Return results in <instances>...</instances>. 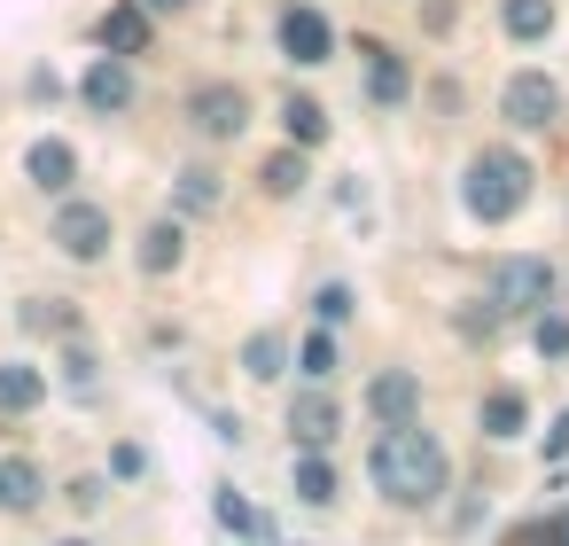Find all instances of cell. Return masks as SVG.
<instances>
[{
  "label": "cell",
  "instance_id": "obj_27",
  "mask_svg": "<svg viewBox=\"0 0 569 546\" xmlns=\"http://www.w3.org/2000/svg\"><path fill=\"white\" fill-rule=\"evenodd\" d=\"M538 351L561 359V351H569V320H538Z\"/></svg>",
  "mask_w": 569,
  "mask_h": 546
},
{
  "label": "cell",
  "instance_id": "obj_8",
  "mask_svg": "<svg viewBox=\"0 0 569 546\" xmlns=\"http://www.w3.org/2000/svg\"><path fill=\"white\" fill-rule=\"evenodd\" d=\"M102 48L110 56H141L149 48V9H141V0H118V9L102 17Z\"/></svg>",
  "mask_w": 569,
  "mask_h": 546
},
{
  "label": "cell",
  "instance_id": "obj_18",
  "mask_svg": "<svg viewBox=\"0 0 569 546\" xmlns=\"http://www.w3.org/2000/svg\"><path fill=\"white\" fill-rule=\"evenodd\" d=\"M297 499H312V507H328V499H336V468H328L320 453H305V460H297Z\"/></svg>",
  "mask_w": 569,
  "mask_h": 546
},
{
  "label": "cell",
  "instance_id": "obj_11",
  "mask_svg": "<svg viewBox=\"0 0 569 546\" xmlns=\"http://www.w3.org/2000/svg\"><path fill=\"white\" fill-rule=\"evenodd\" d=\"M24 172H32V188H71V172H79V157H71V141H40L32 157H24Z\"/></svg>",
  "mask_w": 569,
  "mask_h": 546
},
{
  "label": "cell",
  "instance_id": "obj_20",
  "mask_svg": "<svg viewBox=\"0 0 569 546\" xmlns=\"http://www.w3.org/2000/svg\"><path fill=\"white\" fill-rule=\"evenodd\" d=\"M515 429H522V398L515 390H491L483 398V437H515Z\"/></svg>",
  "mask_w": 569,
  "mask_h": 546
},
{
  "label": "cell",
  "instance_id": "obj_19",
  "mask_svg": "<svg viewBox=\"0 0 569 546\" xmlns=\"http://www.w3.org/2000/svg\"><path fill=\"white\" fill-rule=\"evenodd\" d=\"M305 188V157H297V141L281 149V157H266V196H297Z\"/></svg>",
  "mask_w": 569,
  "mask_h": 546
},
{
  "label": "cell",
  "instance_id": "obj_26",
  "mask_svg": "<svg viewBox=\"0 0 569 546\" xmlns=\"http://www.w3.org/2000/svg\"><path fill=\"white\" fill-rule=\"evenodd\" d=\"M351 305H359V297H351L343 281H328V289H320V320H328V328H336V320H351Z\"/></svg>",
  "mask_w": 569,
  "mask_h": 546
},
{
  "label": "cell",
  "instance_id": "obj_12",
  "mask_svg": "<svg viewBox=\"0 0 569 546\" xmlns=\"http://www.w3.org/2000/svg\"><path fill=\"white\" fill-rule=\"evenodd\" d=\"M281 126H289V141H297V149L328 141V110H320L312 95H289V102H281Z\"/></svg>",
  "mask_w": 569,
  "mask_h": 546
},
{
  "label": "cell",
  "instance_id": "obj_7",
  "mask_svg": "<svg viewBox=\"0 0 569 546\" xmlns=\"http://www.w3.org/2000/svg\"><path fill=\"white\" fill-rule=\"evenodd\" d=\"M281 48H289V63H328L336 32H328L320 9H289V17H281Z\"/></svg>",
  "mask_w": 569,
  "mask_h": 546
},
{
  "label": "cell",
  "instance_id": "obj_31",
  "mask_svg": "<svg viewBox=\"0 0 569 546\" xmlns=\"http://www.w3.org/2000/svg\"><path fill=\"white\" fill-rule=\"evenodd\" d=\"M71 546H79V538H71Z\"/></svg>",
  "mask_w": 569,
  "mask_h": 546
},
{
  "label": "cell",
  "instance_id": "obj_1",
  "mask_svg": "<svg viewBox=\"0 0 569 546\" xmlns=\"http://www.w3.org/2000/svg\"><path fill=\"white\" fill-rule=\"evenodd\" d=\"M367 468H375V492L398 499V507H429V499L445 492V445H437L429 429H413V421H390V429L375 437Z\"/></svg>",
  "mask_w": 569,
  "mask_h": 546
},
{
  "label": "cell",
  "instance_id": "obj_15",
  "mask_svg": "<svg viewBox=\"0 0 569 546\" xmlns=\"http://www.w3.org/2000/svg\"><path fill=\"white\" fill-rule=\"evenodd\" d=\"M289 429H297L305 445H328V437H336V406H328V398H297Z\"/></svg>",
  "mask_w": 569,
  "mask_h": 546
},
{
  "label": "cell",
  "instance_id": "obj_23",
  "mask_svg": "<svg viewBox=\"0 0 569 546\" xmlns=\"http://www.w3.org/2000/svg\"><path fill=\"white\" fill-rule=\"evenodd\" d=\"M367 56H375V102H398V95H406V63L382 56V48H367Z\"/></svg>",
  "mask_w": 569,
  "mask_h": 546
},
{
  "label": "cell",
  "instance_id": "obj_6",
  "mask_svg": "<svg viewBox=\"0 0 569 546\" xmlns=\"http://www.w3.org/2000/svg\"><path fill=\"white\" fill-rule=\"evenodd\" d=\"M188 118H196V133H211V141H234L250 118H242V87H203L196 102H188Z\"/></svg>",
  "mask_w": 569,
  "mask_h": 546
},
{
  "label": "cell",
  "instance_id": "obj_24",
  "mask_svg": "<svg viewBox=\"0 0 569 546\" xmlns=\"http://www.w3.org/2000/svg\"><path fill=\"white\" fill-rule=\"evenodd\" d=\"M180 203H188V211H211V203H219V172H203V165L180 172Z\"/></svg>",
  "mask_w": 569,
  "mask_h": 546
},
{
  "label": "cell",
  "instance_id": "obj_13",
  "mask_svg": "<svg viewBox=\"0 0 569 546\" xmlns=\"http://www.w3.org/2000/svg\"><path fill=\"white\" fill-rule=\"evenodd\" d=\"M0 507H9V515L40 507V468L32 460H0Z\"/></svg>",
  "mask_w": 569,
  "mask_h": 546
},
{
  "label": "cell",
  "instance_id": "obj_25",
  "mask_svg": "<svg viewBox=\"0 0 569 546\" xmlns=\"http://www.w3.org/2000/svg\"><path fill=\"white\" fill-rule=\"evenodd\" d=\"M297 359H305V375H312V383H328V375H336V344H328V336H305V351H297Z\"/></svg>",
  "mask_w": 569,
  "mask_h": 546
},
{
  "label": "cell",
  "instance_id": "obj_14",
  "mask_svg": "<svg viewBox=\"0 0 569 546\" xmlns=\"http://www.w3.org/2000/svg\"><path fill=\"white\" fill-rule=\"evenodd\" d=\"M180 266V219H157L141 235V274H172Z\"/></svg>",
  "mask_w": 569,
  "mask_h": 546
},
{
  "label": "cell",
  "instance_id": "obj_28",
  "mask_svg": "<svg viewBox=\"0 0 569 546\" xmlns=\"http://www.w3.org/2000/svg\"><path fill=\"white\" fill-rule=\"evenodd\" d=\"M63 367H71V390H94V359H87V351H71Z\"/></svg>",
  "mask_w": 569,
  "mask_h": 546
},
{
  "label": "cell",
  "instance_id": "obj_21",
  "mask_svg": "<svg viewBox=\"0 0 569 546\" xmlns=\"http://www.w3.org/2000/svg\"><path fill=\"white\" fill-rule=\"evenodd\" d=\"M0 406H9V414L40 406V375H32V367H0Z\"/></svg>",
  "mask_w": 569,
  "mask_h": 546
},
{
  "label": "cell",
  "instance_id": "obj_29",
  "mask_svg": "<svg viewBox=\"0 0 569 546\" xmlns=\"http://www.w3.org/2000/svg\"><path fill=\"white\" fill-rule=\"evenodd\" d=\"M538 538H546V546H569V515H553V523H546Z\"/></svg>",
  "mask_w": 569,
  "mask_h": 546
},
{
  "label": "cell",
  "instance_id": "obj_10",
  "mask_svg": "<svg viewBox=\"0 0 569 546\" xmlns=\"http://www.w3.org/2000/svg\"><path fill=\"white\" fill-rule=\"evenodd\" d=\"M367 406H375L382 421H413V406H421V383L390 367V375H375V390H367Z\"/></svg>",
  "mask_w": 569,
  "mask_h": 546
},
{
  "label": "cell",
  "instance_id": "obj_4",
  "mask_svg": "<svg viewBox=\"0 0 569 546\" xmlns=\"http://www.w3.org/2000/svg\"><path fill=\"white\" fill-rule=\"evenodd\" d=\"M546 289H553V266L546 258H507L491 274V305L499 312H530V305H546Z\"/></svg>",
  "mask_w": 569,
  "mask_h": 546
},
{
  "label": "cell",
  "instance_id": "obj_9",
  "mask_svg": "<svg viewBox=\"0 0 569 546\" xmlns=\"http://www.w3.org/2000/svg\"><path fill=\"white\" fill-rule=\"evenodd\" d=\"M79 95H87V102H94L102 118H110V110H126V102H133V71H126V56H110V63H94Z\"/></svg>",
  "mask_w": 569,
  "mask_h": 546
},
{
  "label": "cell",
  "instance_id": "obj_22",
  "mask_svg": "<svg viewBox=\"0 0 569 546\" xmlns=\"http://www.w3.org/2000/svg\"><path fill=\"white\" fill-rule=\"evenodd\" d=\"M219 523H227V530H242V538H266V523H258V507H250L242 492H219Z\"/></svg>",
  "mask_w": 569,
  "mask_h": 546
},
{
  "label": "cell",
  "instance_id": "obj_17",
  "mask_svg": "<svg viewBox=\"0 0 569 546\" xmlns=\"http://www.w3.org/2000/svg\"><path fill=\"white\" fill-rule=\"evenodd\" d=\"M281 359H289V344H281V336H273V328H266V336H250V344H242V367H250V375H258V383H273V375H281Z\"/></svg>",
  "mask_w": 569,
  "mask_h": 546
},
{
  "label": "cell",
  "instance_id": "obj_3",
  "mask_svg": "<svg viewBox=\"0 0 569 546\" xmlns=\"http://www.w3.org/2000/svg\"><path fill=\"white\" fill-rule=\"evenodd\" d=\"M499 110H507L522 133H546V126L561 118V87H553V79H538V71H515V79H507V95H499Z\"/></svg>",
  "mask_w": 569,
  "mask_h": 546
},
{
  "label": "cell",
  "instance_id": "obj_16",
  "mask_svg": "<svg viewBox=\"0 0 569 546\" xmlns=\"http://www.w3.org/2000/svg\"><path fill=\"white\" fill-rule=\"evenodd\" d=\"M507 32L515 40H546L553 32V0H507Z\"/></svg>",
  "mask_w": 569,
  "mask_h": 546
},
{
  "label": "cell",
  "instance_id": "obj_2",
  "mask_svg": "<svg viewBox=\"0 0 569 546\" xmlns=\"http://www.w3.org/2000/svg\"><path fill=\"white\" fill-rule=\"evenodd\" d=\"M522 196H530V165H522L515 149H483V157L468 165V180H460V203H468L483 227L515 219V211H522Z\"/></svg>",
  "mask_w": 569,
  "mask_h": 546
},
{
  "label": "cell",
  "instance_id": "obj_5",
  "mask_svg": "<svg viewBox=\"0 0 569 546\" xmlns=\"http://www.w3.org/2000/svg\"><path fill=\"white\" fill-rule=\"evenodd\" d=\"M56 242H63L71 258H102V250H110V211H102V203H63V211H56Z\"/></svg>",
  "mask_w": 569,
  "mask_h": 546
},
{
  "label": "cell",
  "instance_id": "obj_30",
  "mask_svg": "<svg viewBox=\"0 0 569 546\" xmlns=\"http://www.w3.org/2000/svg\"><path fill=\"white\" fill-rule=\"evenodd\" d=\"M141 9H149V17H164V9H188V0H141Z\"/></svg>",
  "mask_w": 569,
  "mask_h": 546
}]
</instances>
